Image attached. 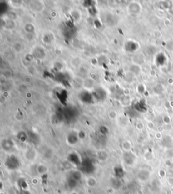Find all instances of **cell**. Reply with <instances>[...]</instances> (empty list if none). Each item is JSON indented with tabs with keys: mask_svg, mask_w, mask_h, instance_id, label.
I'll return each mask as SVG.
<instances>
[{
	"mask_svg": "<svg viewBox=\"0 0 173 194\" xmlns=\"http://www.w3.org/2000/svg\"><path fill=\"white\" fill-rule=\"evenodd\" d=\"M5 166L10 170H17L20 166V162L17 157L11 155L5 161Z\"/></svg>",
	"mask_w": 173,
	"mask_h": 194,
	"instance_id": "6da1fadb",
	"label": "cell"
},
{
	"mask_svg": "<svg viewBox=\"0 0 173 194\" xmlns=\"http://www.w3.org/2000/svg\"><path fill=\"white\" fill-rule=\"evenodd\" d=\"M123 160H124V162L126 165H128V166H132V165H133L135 162V157L131 152L126 151L124 154V155H123Z\"/></svg>",
	"mask_w": 173,
	"mask_h": 194,
	"instance_id": "7a4b0ae2",
	"label": "cell"
},
{
	"mask_svg": "<svg viewBox=\"0 0 173 194\" xmlns=\"http://www.w3.org/2000/svg\"><path fill=\"white\" fill-rule=\"evenodd\" d=\"M81 167H82V169L81 170H83V172H88V173H90V172H93V170H94V167L93 165L91 164V163H89V162H82L81 163Z\"/></svg>",
	"mask_w": 173,
	"mask_h": 194,
	"instance_id": "3957f363",
	"label": "cell"
},
{
	"mask_svg": "<svg viewBox=\"0 0 173 194\" xmlns=\"http://www.w3.org/2000/svg\"><path fill=\"white\" fill-rule=\"evenodd\" d=\"M114 174L116 178H118L120 179L122 177L124 176L125 175V172L123 170V168L121 166H116L115 167L114 169Z\"/></svg>",
	"mask_w": 173,
	"mask_h": 194,
	"instance_id": "277c9868",
	"label": "cell"
},
{
	"mask_svg": "<svg viewBox=\"0 0 173 194\" xmlns=\"http://www.w3.org/2000/svg\"><path fill=\"white\" fill-rule=\"evenodd\" d=\"M25 158L29 161H33L36 158V152L33 149H28L25 152Z\"/></svg>",
	"mask_w": 173,
	"mask_h": 194,
	"instance_id": "5b68a950",
	"label": "cell"
},
{
	"mask_svg": "<svg viewBox=\"0 0 173 194\" xmlns=\"http://www.w3.org/2000/svg\"><path fill=\"white\" fill-rule=\"evenodd\" d=\"M137 176L140 181H146L148 179V177L150 176V173L144 170H140L137 174Z\"/></svg>",
	"mask_w": 173,
	"mask_h": 194,
	"instance_id": "8992f818",
	"label": "cell"
},
{
	"mask_svg": "<svg viewBox=\"0 0 173 194\" xmlns=\"http://www.w3.org/2000/svg\"><path fill=\"white\" fill-rule=\"evenodd\" d=\"M70 178H71L76 181H79L82 178V173L79 170L73 171L72 172L71 175H70Z\"/></svg>",
	"mask_w": 173,
	"mask_h": 194,
	"instance_id": "52a82bcc",
	"label": "cell"
},
{
	"mask_svg": "<svg viewBox=\"0 0 173 194\" xmlns=\"http://www.w3.org/2000/svg\"><path fill=\"white\" fill-rule=\"evenodd\" d=\"M36 170L38 174H39L40 175H45V173L47 172L48 168L46 166H45V165L39 164V166H37Z\"/></svg>",
	"mask_w": 173,
	"mask_h": 194,
	"instance_id": "ba28073f",
	"label": "cell"
},
{
	"mask_svg": "<svg viewBox=\"0 0 173 194\" xmlns=\"http://www.w3.org/2000/svg\"><path fill=\"white\" fill-rule=\"evenodd\" d=\"M86 184L87 185V186L90 187H94L96 186L97 185V181L94 178V177H89L87 179L86 181Z\"/></svg>",
	"mask_w": 173,
	"mask_h": 194,
	"instance_id": "9c48e42d",
	"label": "cell"
},
{
	"mask_svg": "<svg viewBox=\"0 0 173 194\" xmlns=\"http://www.w3.org/2000/svg\"><path fill=\"white\" fill-rule=\"evenodd\" d=\"M111 185H112V187L114 189H118L121 185L120 179L116 178V177H115L114 179H112V181H111Z\"/></svg>",
	"mask_w": 173,
	"mask_h": 194,
	"instance_id": "30bf717a",
	"label": "cell"
},
{
	"mask_svg": "<svg viewBox=\"0 0 173 194\" xmlns=\"http://www.w3.org/2000/svg\"><path fill=\"white\" fill-rule=\"evenodd\" d=\"M18 187H20V189H27L28 187V184L26 182L25 179H20L18 182Z\"/></svg>",
	"mask_w": 173,
	"mask_h": 194,
	"instance_id": "8fae6325",
	"label": "cell"
},
{
	"mask_svg": "<svg viewBox=\"0 0 173 194\" xmlns=\"http://www.w3.org/2000/svg\"><path fill=\"white\" fill-rule=\"evenodd\" d=\"M77 182V181H75L74 179H72L71 178H69L68 181V185L71 188H75L76 187Z\"/></svg>",
	"mask_w": 173,
	"mask_h": 194,
	"instance_id": "7c38bea8",
	"label": "cell"
},
{
	"mask_svg": "<svg viewBox=\"0 0 173 194\" xmlns=\"http://www.w3.org/2000/svg\"><path fill=\"white\" fill-rule=\"evenodd\" d=\"M19 194H31V193L27 189H20Z\"/></svg>",
	"mask_w": 173,
	"mask_h": 194,
	"instance_id": "4fadbf2b",
	"label": "cell"
}]
</instances>
